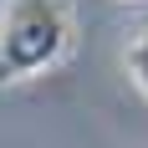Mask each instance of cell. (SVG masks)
I'll return each instance as SVG.
<instances>
[{"label": "cell", "mask_w": 148, "mask_h": 148, "mask_svg": "<svg viewBox=\"0 0 148 148\" xmlns=\"http://www.w3.org/2000/svg\"><path fill=\"white\" fill-rule=\"evenodd\" d=\"M72 46L66 0H10L0 15V82L46 72Z\"/></svg>", "instance_id": "obj_1"}, {"label": "cell", "mask_w": 148, "mask_h": 148, "mask_svg": "<svg viewBox=\"0 0 148 148\" xmlns=\"http://www.w3.org/2000/svg\"><path fill=\"white\" fill-rule=\"evenodd\" d=\"M128 72H133L138 87L148 92V41H133V46H128Z\"/></svg>", "instance_id": "obj_2"}]
</instances>
